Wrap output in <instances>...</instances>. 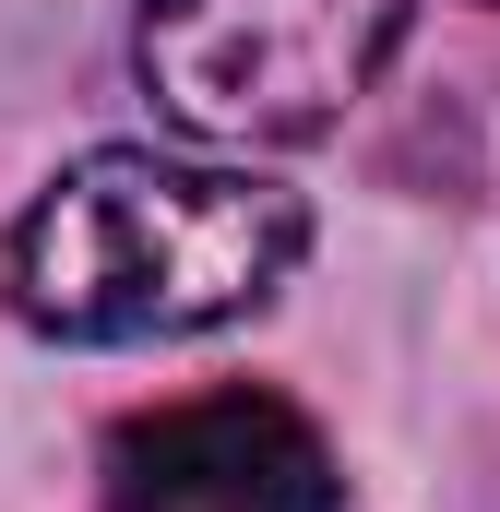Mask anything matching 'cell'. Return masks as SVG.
Returning <instances> with one entry per match:
<instances>
[{"mask_svg": "<svg viewBox=\"0 0 500 512\" xmlns=\"http://www.w3.org/2000/svg\"><path fill=\"white\" fill-rule=\"evenodd\" d=\"M310 251V203L250 179V167H191L108 143L60 167L0 251V298L24 334L60 346H167L262 310Z\"/></svg>", "mask_w": 500, "mask_h": 512, "instance_id": "cell-1", "label": "cell"}, {"mask_svg": "<svg viewBox=\"0 0 500 512\" xmlns=\"http://www.w3.org/2000/svg\"><path fill=\"white\" fill-rule=\"evenodd\" d=\"M417 0H143L131 72L191 143H310L381 84Z\"/></svg>", "mask_w": 500, "mask_h": 512, "instance_id": "cell-2", "label": "cell"}, {"mask_svg": "<svg viewBox=\"0 0 500 512\" xmlns=\"http://www.w3.org/2000/svg\"><path fill=\"white\" fill-rule=\"evenodd\" d=\"M346 477L286 393H179L108 441L96 512H334Z\"/></svg>", "mask_w": 500, "mask_h": 512, "instance_id": "cell-3", "label": "cell"}]
</instances>
